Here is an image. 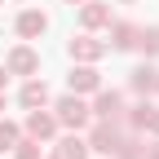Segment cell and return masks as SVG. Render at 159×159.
<instances>
[{
  "label": "cell",
  "mask_w": 159,
  "mask_h": 159,
  "mask_svg": "<svg viewBox=\"0 0 159 159\" xmlns=\"http://www.w3.org/2000/svg\"><path fill=\"white\" fill-rule=\"evenodd\" d=\"M62 155H66V159H80V155H84V146H80V142H66V146H62Z\"/></svg>",
  "instance_id": "cell-5"
},
{
  "label": "cell",
  "mask_w": 159,
  "mask_h": 159,
  "mask_svg": "<svg viewBox=\"0 0 159 159\" xmlns=\"http://www.w3.org/2000/svg\"><path fill=\"white\" fill-rule=\"evenodd\" d=\"M62 119L66 124H80V119H84V106L80 102H62Z\"/></svg>",
  "instance_id": "cell-1"
},
{
  "label": "cell",
  "mask_w": 159,
  "mask_h": 159,
  "mask_svg": "<svg viewBox=\"0 0 159 159\" xmlns=\"http://www.w3.org/2000/svg\"><path fill=\"white\" fill-rule=\"evenodd\" d=\"M49 128H53V124H49V119H40V115H35V119H31V133H40V137H44V133H49Z\"/></svg>",
  "instance_id": "cell-6"
},
{
  "label": "cell",
  "mask_w": 159,
  "mask_h": 159,
  "mask_svg": "<svg viewBox=\"0 0 159 159\" xmlns=\"http://www.w3.org/2000/svg\"><path fill=\"white\" fill-rule=\"evenodd\" d=\"M40 27H44V18H40V13H27V18H22V31H27V35H35Z\"/></svg>",
  "instance_id": "cell-2"
},
{
  "label": "cell",
  "mask_w": 159,
  "mask_h": 159,
  "mask_svg": "<svg viewBox=\"0 0 159 159\" xmlns=\"http://www.w3.org/2000/svg\"><path fill=\"white\" fill-rule=\"evenodd\" d=\"M71 84H80V89H93L97 80H93V71H75V75H71Z\"/></svg>",
  "instance_id": "cell-3"
},
{
  "label": "cell",
  "mask_w": 159,
  "mask_h": 159,
  "mask_svg": "<svg viewBox=\"0 0 159 159\" xmlns=\"http://www.w3.org/2000/svg\"><path fill=\"white\" fill-rule=\"evenodd\" d=\"M22 97H27V102H44V89H40V84H31V89H27Z\"/></svg>",
  "instance_id": "cell-8"
},
{
  "label": "cell",
  "mask_w": 159,
  "mask_h": 159,
  "mask_svg": "<svg viewBox=\"0 0 159 159\" xmlns=\"http://www.w3.org/2000/svg\"><path fill=\"white\" fill-rule=\"evenodd\" d=\"M9 146H13V128L5 124V128H0V150H9Z\"/></svg>",
  "instance_id": "cell-7"
},
{
  "label": "cell",
  "mask_w": 159,
  "mask_h": 159,
  "mask_svg": "<svg viewBox=\"0 0 159 159\" xmlns=\"http://www.w3.org/2000/svg\"><path fill=\"white\" fill-rule=\"evenodd\" d=\"M13 66H18V71H31L35 57H31V53H13Z\"/></svg>",
  "instance_id": "cell-4"
}]
</instances>
